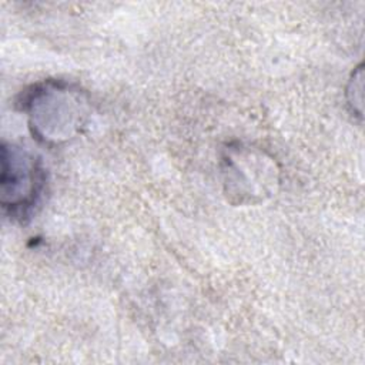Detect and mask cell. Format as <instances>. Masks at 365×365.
Returning a JSON list of instances; mask_svg holds the SVG:
<instances>
[{
  "label": "cell",
  "mask_w": 365,
  "mask_h": 365,
  "mask_svg": "<svg viewBox=\"0 0 365 365\" xmlns=\"http://www.w3.org/2000/svg\"><path fill=\"white\" fill-rule=\"evenodd\" d=\"M21 110L29 115L33 135L47 144H61L77 137L88 120V101L76 86L47 80L31 87Z\"/></svg>",
  "instance_id": "1"
},
{
  "label": "cell",
  "mask_w": 365,
  "mask_h": 365,
  "mask_svg": "<svg viewBox=\"0 0 365 365\" xmlns=\"http://www.w3.org/2000/svg\"><path fill=\"white\" fill-rule=\"evenodd\" d=\"M227 195L238 204H252L271 195L278 170L272 158L244 145H230L222 155Z\"/></svg>",
  "instance_id": "3"
},
{
  "label": "cell",
  "mask_w": 365,
  "mask_h": 365,
  "mask_svg": "<svg viewBox=\"0 0 365 365\" xmlns=\"http://www.w3.org/2000/svg\"><path fill=\"white\" fill-rule=\"evenodd\" d=\"M346 98L351 111L361 117L362 113V66H358L356 70L352 73L346 88Z\"/></svg>",
  "instance_id": "4"
},
{
  "label": "cell",
  "mask_w": 365,
  "mask_h": 365,
  "mask_svg": "<svg viewBox=\"0 0 365 365\" xmlns=\"http://www.w3.org/2000/svg\"><path fill=\"white\" fill-rule=\"evenodd\" d=\"M46 175L41 161L30 151L3 143L1 145V207L13 218L27 217L37 205Z\"/></svg>",
  "instance_id": "2"
}]
</instances>
